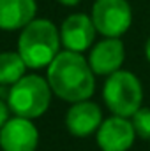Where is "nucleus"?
<instances>
[{"label":"nucleus","instance_id":"1","mask_svg":"<svg viewBox=\"0 0 150 151\" xmlns=\"http://www.w3.org/2000/svg\"><path fill=\"white\" fill-rule=\"evenodd\" d=\"M94 70L88 60L76 51H60L55 60L48 65L46 79L51 91L66 102L88 100L95 90Z\"/></svg>","mask_w":150,"mask_h":151},{"label":"nucleus","instance_id":"2","mask_svg":"<svg viewBox=\"0 0 150 151\" xmlns=\"http://www.w3.org/2000/svg\"><path fill=\"white\" fill-rule=\"evenodd\" d=\"M60 30L48 19L30 21L20 34L18 53L28 69L48 67L60 53Z\"/></svg>","mask_w":150,"mask_h":151},{"label":"nucleus","instance_id":"3","mask_svg":"<svg viewBox=\"0 0 150 151\" xmlns=\"http://www.w3.org/2000/svg\"><path fill=\"white\" fill-rule=\"evenodd\" d=\"M51 86L48 79L37 74L23 76L9 88L7 104L16 116L36 119L48 111L51 104Z\"/></svg>","mask_w":150,"mask_h":151},{"label":"nucleus","instance_id":"4","mask_svg":"<svg viewBox=\"0 0 150 151\" xmlns=\"http://www.w3.org/2000/svg\"><path fill=\"white\" fill-rule=\"evenodd\" d=\"M103 99L106 107L115 116L131 118L143 104V88L136 76L129 70H117L115 74L108 76Z\"/></svg>","mask_w":150,"mask_h":151},{"label":"nucleus","instance_id":"5","mask_svg":"<svg viewBox=\"0 0 150 151\" xmlns=\"http://www.w3.org/2000/svg\"><path fill=\"white\" fill-rule=\"evenodd\" d=\"M90 18L101 35L122 37L131 28L133 9L127 0H95Z\"/></svg>","mask_w":150,"mask_h":151},{"label":"nucleus","instance_id":"6","mask_svg":"<svg viewBox=\"0 0 150 151\" xmlns=\"http://www.w3.org/2000/svg\"><path fill=\"white\" fill-rule=\"evenodd\" d=\"M39 144V130L32 119L14 116L0 128L2 151H36Z\"/></svg>","mask_w":150,"mask_h":151},{"label":"nucleus","instance_id":"7","mask_svg":"<svg viewBox=\"0 0 150 151\" xmlns=\"http://www.w3.org/2000/svg\"><path fill=\"white\" fill-rule=\"evenodd\" d=\"M95 137L101 151H129L134 144L136 132L129 118L113 114L111 118L103 119Z\"/></svg>","mask_w":150,"mask_h":151},{"label":"nucleus","instance_id":"8","mask_svg":"<svg viewBox=\"0 0 150 151\" xmlns=\"http://www.w3.org/2000/svg\"><path fill=\"white\" fill-rule=\"evenodd\" d=\"M97 34V28L90 16L87 14H71L60 27V40L62 46L69 51L83 53L92 44Z\"/></svg>","mask_w":150,"mask_h":151},{"label":"nucleus","instance_id":"9","mask_svg":"<svg viewBox=\"0 0 150 151\" xmlns=\"http://www.w3.org/2000/svg\"><path fill=\"white\" fill-rule=\"evenodd\" d=\"M125 60V47L120 37H104L99 40L88 55V63L97 76H111L120 70Z\"/></svg>","mask_w":150,"mask_h":151},{"label":"nucleus","instance_id":"10","mask_svg":"<svg viewBox=\"0 0 150 151\" xmlns=\"http://www.w3.org/2000/svg\"><path fill=\"white\" fill-rule=\"evenodd\" d=\"M103 123L101 107L95 102L81 100L74 102L66 114V127L74 137H88L99 130Z\"/></svg>","mask_w":150,"mask_h":151},{"label":"nucleus","instance_id":"11","mask_svg":"<svg viewBox=\"0 0 150 151\" xmlns=\"http://www.w3.org/2000/svg\"><path fill=\"white\" fill-rule=\"evenodd\" d=\"M36 0H0V30H20L36 19Z\"/></svg>","mask_w":150,"mask_h":151},{"label":"nucleus","instance_id":"12","mask_svg":"<svg viewBox=\"0 0 150 151\" xmlns=\"http://www.w3.org/2000/svg\"><path fill=\"white\" fill-rule=\"evenodd\" d=\"M27 63L16 51H4L0 53V84L2 86H12L18 83L25 72H27Z\"/></svg>","mask_w":150,"mask_h":151},{"label":"nucleus","instance_id":"13","mask_svg":"<svg viewBox=\"0 0 150 151\" xmlns=\"http://www.w3.org/2000/svg\"><path fill=\"white\" fill-rule=\"evenodd\" d=\"M136 137L150 141V107H141L131 116Z\"/></svg>","mask_w":150,"mask_h":151},{"label":"nucleus","instance_id":"14","mask_svg":"<svg viewBox=\"0 0 150 151\" xmlns=\"http://www.w3.org/2000/svg\"><path fill=\"white\" fill-rule=\"evenodd\" d=\"M9 111H11L9 104H5L4 100H0V128L7 123V119H9Z\"/></svg>","mask_w":150,"mask_h":151},{"label":"nucleus","instance_id":"15","mask_svg":"<svg viewBox=\"0 0 150 151\" xmlns=\"http://www.w3.org/2000/svg\"><path fill=\"white\" fill-rule=\"evenodd\" d=\"M57 2H60V4H64V5H76V4H79L81 0H57Z\"/></svg>","mask_w":150,"mask_h":151},{"label":"nucleus","instance_id":"16","mask_svg":"<svg viewBox=\"0 0 150 151\" xmlns=\"http://www.w3.org/2000/svg\"><path fill=\"white\" fill-rule=\"evenodd\" d=\"M145 56H147V60H149V63H150V37L147 40V44H145Z\"/></svg>","mask_w":150,"mask_h":151}]
</instances>
